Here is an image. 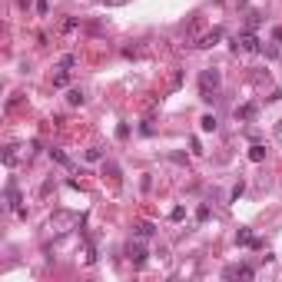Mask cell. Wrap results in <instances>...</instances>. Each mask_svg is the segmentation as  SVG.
<instances>
[{"mask_svg":"<svg viewBox=\"0 0 282 282\" xmlns=\"http://www.w3.org/2000/svg\"><path fill=\"white\" fill-rule=\"evenodd\" d=\"M47 226L53 229V233H70V229L83 226V216H77V213H70V209H56Z\"/></svg>","mask_w":282,"mask_h":282,"instance_id":"cell-1","label":"cell"},{"mask_svg":"<svg viewBox=\"0 0 282 282\" xmlns=\"http://www.w3.org/2000/svg\"><path fill=\"white\" fill-rule=\"evenodd\" d=\"M216 90H219V70L209 66V70L199 73V97L206 100V103H213V100H216Z\"/></svg>","mask_w":282,"mask_h":282,"instance_id":"cell-2","label":"cell"},{"mask_svg":"<svg viewBox=\"0 0 282 282\" xmlns=\"http://www.w3.org/2000/svg\"><path fill=\"white\" fill-rule=\"evenodd\" d=\"M259 50H262V43H259L256 30H242L233 40V53H259Z\"/></svg>","mask_w":282,"mask_h":282,"instance_id":"cell-3","label":"cell"},{"mask_svg":"<svg viewBox=\"0 0 282 282\" xmlns=\"http://www.w3.org/2000/svg\"><path fill=\"white\" fill-rule=\"evenodd\" d=\"M123 252H126V262H129L133 269H143V266H146V256H150V252H146V246L139 242V236H136V239H129Z\"/></svg>","mask_w":282,"mask_h":282,"instance_id":"cell-4","label":"cell"},{"mask_svg":"<svg viewBox=\"0 0 282 282\" xmlns=\"http://www.w3.org/2000/svg\"><path fill=\"white\" fill-rule=\"evenodd\" d=\"M223 37H226V33H223V27H213L209 33H202V37H199V43H196V47H199V50H213L219 40H223Z\"/></svg>","mask_w":282,"mask_h":282,"instance_id":"cell-5","label":"cell"},{"mask_svg":"<svg viewBox=\"0 0 282 282\" xmlns=\"http://www.w3.org/2000/svg\"><path fill=\"white\" fill-rule=\"evenodd\" d=\"M223 275H226V279H236V275H239V279H252V275H256V269L242 262V266H229Z\"/></svg>","mask_w":282,"mask_h":282,"instance_id":"cell-6","label":"cell"},{"mask_svg":"<svg viewBox=\"0 0 282 282\" xmlns=\"http://www.w3.org/2000/svg\"><path fill=\"white\" fill-rule=\"evenodd\" d=\"M133 233H136L139 239H150V236H156V223L143 219V223H136V229H133Z\"/></svg>","mask_w":282,"mask_h":282,"instance_id":"cell-7","label":"cell"},{"mask_svg":"<svg viewBox=\"0 0 282 282\" xmlns=\"http://www.w3.org/2000/svg\"><path fill=\"white\" fill-rule=\"evenodd\" d=\"M83 100H87V97H83L80 87H70V90H66V103H70V106H83Z\"/></svg>","mask_w":282,"mask_h":282,"instance_id":"cell-8","label":"cell"},{"mask_svg":"<svg viewBox=\"0 0 282 282\" xmlns=\"http://www.w3.org/2000/svg\"><path fill=\"white\" fill-rule=\"evenodd\" d=\"M249 160H252V163H262V160H266V146H262V143H252V146H249Z\"/></svg>","mask_w":282,"mask_h":282,"instance_id":"cell-9","label":"cell"},{"mask_svg":"<svg viewBox=\"0 0 282 282\" xmlns=\"http://www.w3.org/2000/svg\"><path fill=\"white\" fill-rule=\"evenodd\" d=\"M256 116V106L246 103V106H236V120H252Z\"/></svg>","mask_w":282,"mask_h":282,"instance_id":"cell-10","label":"cell"},{"mask_svg":"<svg viewBox=\"0 0 282 282\" xmlns=\"http://www.w3.org/2000/svg\"><path fill=\"white\" fill-rule=\"evenodd\" d=\"M17 150H20L17 143H10L7 150H4V166H14V163H17Z\"/></svg>","mask_w":282,"mask_h":282,"instance_id":"cell-11","label":"cell"},{"mask_svg":"<svg viewBox=\"0 0 282 282\" xmlns=\"http://www.w3.org/2000/svg\"><path fill=\"white\" fill-rule=\"evenodd\" d=\"M199 126L206 129V133H216V126H219V123H216V116H213V113H206V116L199 120Z\"/></svg>","mask_w":282,"mask_h":282,"instance_id":"cell-12","label":"cell"},{"mask_svg":"<svg viewBox=\"0 0 282 282\" xmlns=\"http://www.w3.org/2000/svg\"><path fill=\"white\" fill-rule=\"evenodd\" d=\"M70 83V70H56L53 73V87H66Z\"/></svg>","mask_w":282,"mask_h":282,"instance_id":"cell-13","label":"cell"},{"mask_svg":"<svg viewBox=\"0 0 282 282\" xmlns=\"http://www.w3.org/2000/svg\"><path fill=\"white\" fill-rule=\"evenodd\" d=\"M70 66H77V56H73V53H66L63 60L56 63V70H70Z\"/></svg>","mask_w":282,"mask_h":282,"instance_id":"cell-14","label":"cell"},{"mask_svg":"<svg viewBox=\"0 0 282 282\" xmlns=\"http://www.w3.org/2000/svg\"><path fill=\"white\" fill-rule=\"evenodd\" d=\"M50 156H53V160L60 163V166H70V160H66V153H63V150H50Z\"/></svg>","mask_w":282,"mask_h":282,"instance_id":"cell-15","label":"cell"},{"mask_svg":"<svg viewBox=\"0 0 282 282\" xmlns=\"http://www.w3.org/2000/svg\"><path fill=\"white\" fill-rule=\"evenodd\" d=\"M262 53H266V56H269V60H272V56H279V43H275V40H272V43H269V47H262Z\"/></svg>","mask_w":282,"mask_h":282,"instance_id":"cell-16","label":"cell"},{"mask_svg":"<svg viewBox=\"0 0 282 282\" xmlns=\"http://www.w3.org/2000/svg\"><path fill=\"white\" fill-rule=\"evenodd\" d=\"M87 160L90 163H100V160H103V150H87Z\"/></svg>","mask_w":282,"mask_h":282,"instance_id":"cell-17","label":"cell"},{"mask_svg":"<svg viewBox=\"0 0 282 282\" xmlns=\"http://www.w3.org/2000/svg\"><path fill=\"white\" fill-rule=\"evenodd\" d=\"M186 216V209H183V206H173V213H169V219H173V223H179V219H183Z\"/></svg>","mask_w":282,"mask_h":282,"instance_id":"cell-18","label":"cell"},{"mask_svg":"<svg viewBox=\"0 0 282 282\" xmlns=\"http://www.w3.org/2000/svg\"><path fill=\"white\" fill-rule=\"evenodd\" d=\"M196 219H199V223H206V219H209V206H199V209H196Z\"/></svg>","mask_w":282,"mask_h":282,"instance_id":"cell-19","label":"cell"},{"mask_svg":"<svg viewBox=\"0 0 282 282\" xmlns=\"http://www.w3.org/2000/svg\"><path fill=\"white\" fill-rule=\"evenodd\" d=\"M259 24H262V17H259V14H256V10H252V14H249V30H256V27H259Z\"/></svg>","mask_w":282,"mask_h":282,"instance_id":"cell-20","label":"cell"},{"mask_svg":"<svg viewBox=\"0 0 282 282\" xmlns=\"http://www.w3.org/2000/svg\"><path fill=\"white\" fill-rule=\"evenodd\" d=\"M129 136V126L126 123H120V126H116V139H126Z\"/></svg>","mask_w":282,"mask_h":282,"instance_id":"cell-21","label":"cell"},{"mask_svg":"<svg viewBox=\"0 0 282 282\" xmlns=\"http://www.w3.org/2000/svg\"><path fill=\"white\" fill-rule=\"evenodd\" d=\"M129 0H103V7H126Z\"/></svg>","mask_w":282,"mask_h":282,"instance_id":"cell-22","label":"cell"},{"mask_svg":"<svg viewBox=\"0 0 282 282\" xmlns=\"http://www.w3.org/2000/svg\"><path fill=\"white\" fill-rule=\"evenodd\" d=\"M272 40H275V43H282V27H275V30H272Z\"/></svg>","mask_w":282,"mask_h":282,"instance_id":"cell-23","label":"cell"},{"mask_svg":"<svg viewBox=\"0 0 282 282\" xmlns=\"http://www.w3.org/2000/svg\"><path fill=\"white\" fill-rule=\"evenodd\" d=\"M275 133H282V120H279V126H275Z\"/></svg>","mask_w":282,"mask_h":282,"instance_id":"cell-24","label":"cell"}]
</instances>
